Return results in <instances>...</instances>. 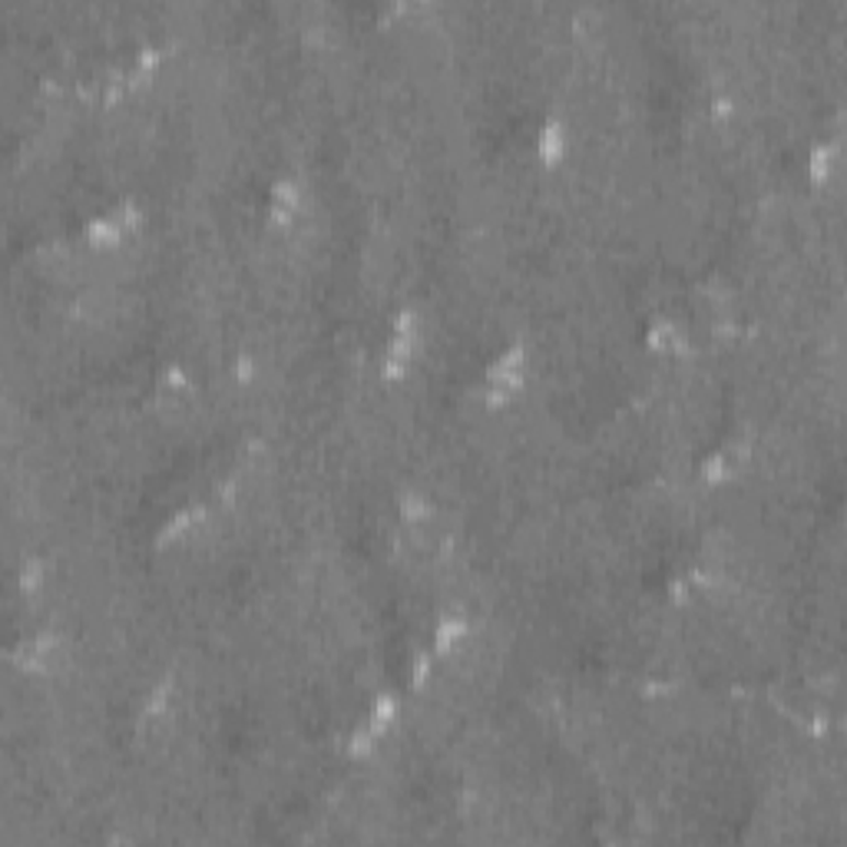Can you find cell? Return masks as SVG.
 <instances>
[{
  "label": "cell",
  "mask_w": 847,
  "mask_h": 847,
  "mask_svg": "<svg viewBox=\"0 0 847 847\" xmlns=\"http://www.w3.org/2000/svg\"><path fill=\"white\" fill-rule=\"evenodd\" d=\"M527 375H530V352L524 342H511L506 348H500L490 365L483 368L480 378V404L487 411H503L511 408L524 388H527Z\"/></svg>",
  "instance_id": "6da1fadb"
},
{
  "label": "cell",
  "mask_w": 847,
  "mask_h": 847,
  "mask_svg": "<svg viewBox=\"0 0 847 847\" xmlns=\"http://www.w3.org/2000/svg\"><path fill=\"white\" fill-rule=\"evenodd\" d=\"M308 203V190L295 176H275L265 193V222L272 229H288Z\"/></svg>",
  "instance_id": "7a4b0ae2"
},
{
  "label": "cell",
  "mask_w": 847,
  "mask_h": 847,
  "mask_svg": "<svg viewBox=\"0 0 847 847\" xmlns=\"http://www.w3.org/2000/svg\"><path fill=\"white\" fill-rule=\"evenodd\" d=\"M844 176V136H824L804 152V180L814 190H827Z\"/></svg>",
  "instance_id": "3957f363"
},
{
  "label": "cell",
  "mask_w": 847,
  "mask_h": 847,
  "mask_svg": "<svg viewBox=\"0 0 847 847\" xmlns=\"http://www.w3.org/2000/svg\"><path fill=\"white\" fill-rule=\"evenodd\" d=\"M470 636H473V619H470V613H463V609H447V613L437 616V622H434V629H431L427 649H431V655H434L437 662H444V659H454V655L470 642Z\"/></svg>",
  "instance_id": "277c9868"
},
{
  "label": "cell",
  "mask_w": 847,
  "mask_h": 847,
  "mask_svg": "<svg viewBox=\"0 0 847 847\" xmlns=\"http://www.w3.org/2000/svg\"><path fill=\"white\" fill-rule=\"evenodd\" d=\"M642 345L659 358H675V355H686L693 348V337H689V331L679 318L655 314L642 328Z\"/></svg>",
  "instance_id": "5b68a950"
},
{
  "label": "cell",
  "mask_w": 847,
  "mask_h": 847,
  "mask_svg": "<svg viewBox=\"0 0 847 847\" xmlns=\"http://www.w3.org/2000/svg\"><path fill=\"white\" fill-rule=\"evenodd\" d=\"M437 517V503L431 500L427 490L421 487H401L398 496H394V520L404 527V530H424L431 527Z\"/></svg>",
  "instance_id": "8992f818"
},
{
  "label": "cell",
  "mask_w": 847,
  "mask_h": 847,
  "mask_svg": "<svg viewBox=\"0 0 847 847\" xmlns=\"http://www.w3.org/2000/svg\"><path fill=\"white\" fill-rule=\"evenodd\" d=\"M570 149H573V139H570V129H566V123L560 116H550V119H543L537 126V133H534V156L543 165L566 162Z\"/></svg>",
  "instance_id": "52a82bcc"
},
{
  "label": "cell",
  "mask_w": 847,
  "mask_h": 847,
  "mask_svg": "<svg viewBox=\"0 0 847 847\" xmlns=\"http://www.w3.org/2000/svg\"><path fill=\"white\" fill-rule=\"evenodd\" d=\"M401 712H404V693H398V689H381V693L371 696L368 712H365V722H368V729L385 742V739L398 729Z\"/></svg>",
  "instance_id": "ba28073f"
},
{
  "label": "cell",
  "mask_w": 847,
  "mask_h": 847,
  "mask_svg": "<svg viewBox=\"0 0 847 847\" xmlns=\"http://www.w3.org/2000/svg\"><path fill=\"white\" fill-rule=\"evenodd\" d=\"M80 239L96 252H110V249H119L126 242V232H123V226L113 213H100V216H90L80 226Z\"/></svg>",
  "instance_id": "9c48e42d"
},
{
  "label": "cell",
  "mask_w": 847,
  "mask_h": 847,
  "mask_svg": "<svg viewBox=\"0 0 847 847\" xmlns=\"http://www.w3.org/2000/svg\"><path fill=\"white\" fill-rule=\"evenodd\" d=\"M152 385H156V391L162 398H190L196 391V375L186 365H180V362H165L156 371Z\"/></svg>",
  "instance_id": "30bf717a"
},
{
  "label": "cell",
  "mask_w": 847,
  "mask_h": 847,
  "mask_svg": "<svg viewBox=\"0 0 847 847\" xmlns=\"http://www.w3.org/2000/svg\"><path fill=\"white\" fill-rule=\"evenodd\" d=\"M378 748H381V739L368 729L365 719H362V722L348 732V739H345V758H348L352 765L371 762V758L378 755Z\"/></svg>",
  "instance_id": "8fae6325"
},
{
  "label": "cell",
  "mask_w": 847,
  "mask_h": 847,
  "mask_svg": "<svg viewBox=\"0 0 847 847\" xmlns=\"http://www.w3.org/2000/svg\"><path fill=\"white\" fill-rule=\"evenodd\" d=\"M226 378L236 385V388H252L259 381V358L252 352H236L229 362H226Z\"/></svg>",
  "instance_id": "7c38bea8"
}]
</instances>
